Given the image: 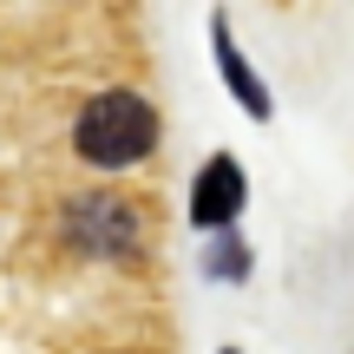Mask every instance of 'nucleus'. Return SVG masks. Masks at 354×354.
Returning <instances> with one entry per match:
<instances>
[{"label": "nucleus", "instance_id": "f03ea898", "mask_svg": "<svg viewBox=\"0 0 354 354\" xmlns=\"http://www.w3.org/2000/svg\"><path fill=\"white\" fill-rule=\"evenodd\" d=\"M236 210H243V165H236V158H210V165L197 171L190 223H197V230H230Z\"/></svg>", "mask_w": 354, "mask_h": 354}, {"label": "nucleus", "instance_id": "39448f33", "mask_svg": "<svg viewBox=\"0 0 354 354\" xmlns=\"http://www.w3.org/2000/svg\"><path fill=\"white\" fill-rule=\"evenodd\" d=\"M223 354H236V348H223Z\"/></svg>", "mask_w": 354, "mask_h": 354}, {"label": "nucleus", "instance_id": "7ed1b4c3", "mask_svg": "<svg viewBox=\"0 0 354 354\" xmlns=\"http://www.w3.org/2000/svg\"><path fill=\"white\" fill-rule=\"evenodd\" d=\"M210 53H216V66H223L230 92H236V105H243L250 118H269V92H263V79L250 73V59L236 53V39H230V20H223V13L210 20Z\"/></svg>", "mask_w": 354, "mask_h": 354}, {"label": "nucleus", "instance_id": "f257e3e1", "mask_svg": "<svg viewBox=\"0 0 354 354\" xmlns=\"http://www.w3.org/2000/svg\"><path fill=\"white\" fill-rule=\"evenodd\" d=\"M151 145H158V112L131 86L92 92V99L79 105V118H73V151L86 158V165L125 171V165H138Z\"/></svg>", "mask_w": 354, "mask_h": 354}, {"label": "nucleus", "instance_id": "20e7f679", "mask_svg": "<svg viewBox=\"0 0 354 354\" xmlns=\"http://www.w3.org/2000/svg\"><path fill=\"white\" fill-rule=\"evenodd\" d=\"M243 269H250V250H243V236H223V243L210 250V276H230V282H236Z\"/></svg>", "mask_w": 354, "mask_h": 354}]
</instances>
